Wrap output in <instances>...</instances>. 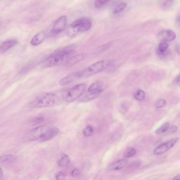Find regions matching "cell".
Wrapping results in <instances>:
<instances>
[{"mask_svg":"<svg viewBox=\"0 0 180 180\" xmlns=\"http://www.w3.org/2000/svg\"><path fill=\"white\" fill-rule=\"evenodd\" d=\"M76 51V47L72 45L61 48L54 51L44 60L43 66L45 68L57 66L66 63L73 56Z\"/></svg>","mask_w":180,"mask_h":180,"instance_id":"6da1fadb","label":"cell"},{"mask_svg":"<svg viewBox=\"0 0 180 180\" xmlns=\"http://www.w3.org/2000/svg\"><path fill=\"white\" fill-rule=\"evenodd\" d=\"M55 95L51 93H43L38 95L30 103L33 108H42L52 106L56 102Z\"/></svg>","mask_w":180,"mask_h":180,"instance_id":"7a4b0ae2","label":"cell"},{"mask_svg":"<svg viewBox=\"0 0 180 180\" xmlns=\"http://www.w3.org/2000/svg\"><path fill=\"white\" fill-rule=\"evenodd\" d=\"M92 23L89 19L81 18L72 22L69 27L68 34L69 36H74L80 33H84L91 28Z\"/></svg>","mask_w":180,"mask_h":180,"instance_id":"3957f363","label":"cell"},{"mask_svg":"<svg viewBox=\"0 0 180 180\" xmlns=\"http://www.w3.org/2000/svg\"><path fill=\"white\" fill-rule=\"evenodd\" d=\"M111 62L109 61L102 60L95 63L82 70L78 71L80 78H86L102 72L109 65Z\"/></svg>","mask_w":180,"mask_h":180,"instance_id":"277c9868","label":"cell"},{"mask_svg":"<svg viewBox=\"0 0 180 180\" xmlns=\"http://www.w3.org/2000/svg\"><path fill=\"white\" fill-rule=\"evenodd\" d=\"M86 87V85L85 83L75 85L65 92L63 96V100L67 102L76 100L82 95Z\"/></svg>","mask_w":180,"mask_h":180,"instance_id":"5b68a950","label":"cell"},{"mask_svg":"<svg viewBox=\"0 0 180 180\" xmlns=\"http://www.w3.org/2000/svg\"><path fill=\"white\" fill-rule=\"evenodd\" d=\"M50 127L41 126L30 130L25 134L23 139L26 141H39L44 136Z\"/></svg>","mask_w":180,"mask_h":180,"instance_id":"8992f818","label":"cell"},{"mask_svg":"<svg viewBox=\"0 0 180 180\" xmlns=\"http://www.w3.org/2000/svg\"><path fill=\"white\" fill-rule=\"evenodd\" d=\"M179 140V139L178 138H174L160 145L154 150L153 152L154 155H160L165 153L172 148Z\"/></svg>","mask_w":180,"mask_h":180,"instance_id":"52a82bcc","label":"cell"},{"mask_svg":"<svg viewBox=\"0 0 180 180\" xmlns=\"http://www.w3.org/2000/svg\"><path fill=\"white\" fill-rule=\"evenodd\" d=\"M67 18L65 16L59 17L54 22L51 29V34L55 35L61 33L65 30L67 25Z\"/></svg>","mask_w":180,"mask_h":180,"instance_id":"ba28073f","label":"cell"},{"mask_svg":"<svg viewBox=\"0 0 180 180\" xmlns=\"http://www.w3.org/2000/svg\"><path fill=\"white\" fill-rule=\"evenodd\" d=\"M103 90L100 91H92V92H88L87 91L84 94L82 95L80 98L78 99L79 102H86L90 101L93 100L98 97L100 95L101 93L102 92Z\"/></svg>","mask_w":180,"mask_h":180,"instance_id":"9c48e42d","label":"cell"},{"mask_svg":"<svg viewBox=\"0 0 180 180\" xmlns=\"http://www.w3.org/2000/svg\"><path fill=\"white\" fill-rule=\"evenodd\" d=\"M158 37L159 39L163 42L172 41L176 38V34L174 32L171 30H164L159 33Z\"/></svg>","mask_w":180,"mask_h":180,"instance_id":"30bf717a","label":"cell"},{"mask_svg":"<svg viewBox=\"0 0 180 180\" xmlns=\"http://www.w3.org/2000/svg\"><path fill=\"white\" fill-rule=\"evenodd\" d=\"M78 78H80L78 71L73 72L60 80L59 81V84L61 86H65Z\"/></svg>","mask_w":180,"mask_h":180,"instance_id":"8fae6325","label":"cell"},{"mask_svg":"<svg viewBox=\"0 0 180 180\" xmlns=\"http://www.w3.org/2000/svg\"><path fill=\"white\" fill-rule=\"evenodd\" d=\"M59 131V128L56 127H50L48 131L46 132L44 136L39 141L41 142H44L50 140L58 134Z\"/></svg>","mask_w":180,"mask_h":180,"instance_id":"7c38bea8","label":"cell"},{"mask_svg":"<svg viewBox=\"0 0 180 180\" xmlns=\"http://www.w3.org/2000/svg\"><path fill=\"white\" fill-rule=\"evenodd\" d=\"M86 54L84 52L72 56L68 60L65 65L66 66H71L81 61L86 57Z\"/></svg>","mask_w":180,"mask_h":180,"instance_id":"4fadbf2b","label":"cell"},{"mask_svg":"<svg viewBox=\"0 0 180 180\" xmlns=\"http://www.w3.org/2000/svg\"><path fill=\"white\" fill-rule=\"evenodd\" d=\"M127 163V160L123 159L110 164L108 166L107 169L110 171L121 169L126 166Z\"/></svg>","mask_w":180,"mask_h":180,"instance_id":"5bb4252c","label":"cell"},{"mask_svg":"<svg viewBox=\"0 0 180 180\" xmlns=\"http://www.w3.org/2000/svg\"><path fill=\"white\" fill-rule=\"evenodd\" d=\"M18 41L16 39H9L6 40L1 43V52L4 53L11 48L16 46Z\"/></svg>","mask_w":180,"mask_h":180,"instance_id":"9a60e30c","label":"cell"},{"mask_svg":"<svg viewBox=\"0 0 180 180\" xmlns=\"http://www.w3.org/2000/svg\"><path fill=\"white\" fill-rule=\"evenodd\" d=\"M46 37V34L44 32H41L36 34L32 38L31 44L33 46H38L44 41Z\"/></svg>","mask_w":180,"mask_h":180,"instance_id":"2e32d148","label":"cell"},{"mask_svg":"<svg viewBox=\"0 0 180 180\" xmlns=\"http://www.w3.org/2000/svg\"><path fill=\"white\" fill-rule=\"evenodd\" d=\"M103 89L102 85L100 82L97 81L91 84L88 89V92H92Z\"/></svg>","mask_w":180,"mask_h":180,"instance_id":"e0dca14e","label":"cell"},{"mask_svg":"<svg viewBox=\"0 0 180 180\" xmlns=\"http://www.w3.org/2000/svg\"><path fill=\"white\" fill-rule=\"evenodd\" d=\"M70 160L68 155H64L58 162V165L59 166L63 167L67 166L70 163Z\"/></svg>","mask_w":180,"mask_h":180,"instance_id":"ac0fdd59","label":"cell"},{"mask_svg":"<svg viewBox=\"0 0 180 180\" xmlns=\"http://www.w3.org/2000/svg\"><path fill=\"white\" fill-rule=\"evenodd\" d=\"M170 123L168 122H166L158 128L155 131V133L158 134H163L168 131Z\"/></svg>","mask_w":180,"mask_h":180,"instance_id":"d6986e66","label":"cell"},{"mask_svg":"<svg viewBox=\"0 0 180 180\" xmlns=\"http://www.w3.org/2000/svg\"><path fill=\"white\" fill-rule=\"evenodd\" d=\"M14 160L13 155H7L3 156L1 157V162L3 164H9L12 163Z\"/></svg>","mask_w":180,"mask_h":180,"instance_id":"ffe728a7","label":"cell"},{"mask_svg":"<svg viewBox=\"0 0 180 180\" xmlns=\"http://www.w3.org/2000/svg\"><path fill=\"white\" fill-rule=\"evenodd\" d=\"M134 98L138 101H141L144 99L145 97V93L143 91L139 89L135 93Z\"/></svg>","mask_w":180,"mask_h":180,"instance_id":"44dd1931","label":"cell"},{"mask_svg":"<svg viewBox=\"0 0 180 180\" xmlns=\"http://www.w3.org/2000/svg\"><path fill=\"white\" fill-rule=\"evenodd\" d=\"M127 6V3L125 2H122L119 3L115 8L113 11L114 14H118L123 10Z\"/></svg>","mask_w":180,"mask_h":180,"instance_id":"7402d4cb","label":"cell"},{"mask_svg":"<svg viewBox=\"0 0 180 180\" xmlns=\"http://www.w3.org/2000/svg\"><path fill=\"white\" fill-rule=\"evenodd\" d=\"M136 151L134 148L129 147L125 150L123 153V157L125 158H130L136 155Z\"/></svg>","mask_w":180,"mask_h":180,"instance_id":"603a6c76","label":"cell"},{"mask_svg":"<svg viewBox=\"0 0 180 180\" xmlns=\"http://www.w3.org/2000/svg\"><path fill=\"white\" fill-rule=\"evenodd\" d=\"M166 105V102L165 99H158L155 104V107L157 109L161 108Z\"/></svg>","mask_w":180,"mask_h":180,"instance_id":"cb8c5ba5","label":"cell"},{"mask_svg":"<svg viewBox=\"0 0 180 180\" xmlns=\"http://www.w3.org/2000/svg\"><path fill=\"white\" fill-rule=\"evenodd\" d=\"M93 128L91 126H87L83 131V134L86 137L91 136L93 134Z\"/></svg>","mask_w":180,"mask_h":180,"instance_id":"d4e9b609","label":"cell"},{"mask_svg":"<svg viewBox=\"0 0 180 180\" xmlns=\"http://www.w3.org/2000/svg\"><path fill=\"white\" fill-rule=\"evenodd\" d=\"M109 1L107 0H97L95 1L94 6L97 8H100L105 5Z\"/></svg>","mask_w":180,"mask_h":180,"instance_id":"484cf974","label":"cell"},{"mask_svg":"<svg viewBox=\"0 0 180 180\" xmlns=\"http://www.w3.org/2000/svg\"><path fill=\"white\" fill-rule=\"evenodd\" d=\"M44 120V118L43 117H36L32 119L30 122L31 124L33 126L42 123Z\"/></svg>","mask_w":180,"mask_h":180,"instance_id":"4316f807","label":"cell"},{"mask_svg":"<svg viewBox=\"0 0 180 180\" xmlns=\"http://www.w3.org/2000/svg\"><path fill=\"white\" fill-rule=\"evenodd\" d=\"M174 1H165L162 4V7L163 8L167 9L170 8L172 7L173 4H174Z\"/></svg>","mask_w":180,"mask_h":180,"instance_id":"83f0119b","label":"cell"},{"mask_svg":"<svg viewBox=\"0 0 180 180\" xmlns=\"http://www.w3.org/2000/svg\"><path fill=\"white\" fill-rule=\"evenodd\" d=\"M65 174L63 172H59L56 175V180H65Z\"/></svg>","mask_w":180,"mask_h":180,"instance_id":"f1b7e54d","label":"cell"},{"mask_svg":"<svg viewBox=\"0 0 180 180\" xmlns=\"http://www.w3.org/2000/svg\"><path fill=\"white\" fill-rule=\"evenodd\" d=\"M178 129V127L175 125H172L169 128L168 130V133L170 134H172V133L176 132Z\"/></svg>","mask_w":180,"mask_h":180,"instance_id":"f546056e","label":"cell"},{"mask_svg":"<svg viewBox=\"0 0 180 180\" xmlns=\"http://www.w3.org/2000/svg\"><path fill=\"white\" fill-rule=\"evenodd\" d=\"M71 175L73 177H77L79 176L80 175V171L78 169H75L72 171Z\"/></svg>","mask_w":180,"mask_h":180,"instance_id":"4dcf8cb0","label":"cell"},{"mask_svg":"<svg viewBox=\"0 0 180 180\" xmlns=\"http://www.w3.org/2000/svg\"><path fill=\"white\" fill-rule=\"evenodd\" d=\"M128 110V107L127 105L126 104H122L121 107V110L122 112H125L127 111Z\"/></svg>","mask_w":180,"mask_h":180,"instance_id":"1f68e13d","label":"cell"},{"mask_svg":"<svg viewBox=\"0 0 180 180\" xmlns=\"http://www.w3.org/2000/svg\"><path fill=\"white\" fill-rule=\"evenodd\" d=\"M175 83H180V74L176 77L174 80Z\"/></svg>","mask_w":180,"mask_h":180,"instance_id":"d6a6232c","label":"cell"},{"mask_svg":"<svg viewBox=\"0 0 180 180\" xmlns=\"http://www.w3.org/2000/svg\"><path fill=\"white\" fill-rule=\"evenodd\" d=\"M172 180H180V175H178L173 178Z\"/></svg>","mask_w":180,"mask_h":180,"instance_id":"836d02e7","label":"cell"},{"mask_svg":"<svg viewBox=\"0 0 180 180\" xmlns=\"http://www.w3.org/2000/svg\"><path fill=\"white\" fill-rule=\"evenodd\" d=\"M177 50L178 53L180 55V45L177 46Z\"/></svg>","mask_w":180,"mask_h":180,"instance_id":"e575fe53","label":"cell"},{"mask_svg":"<svg viewBox=\"0 0 180 180\" xmlns=\"http://www.w3.org/2000/svg\"><path fill=\"white\" fill-rule=\"evenodd\" d=\"M3 175V172L2 169H1V178H2V177Z\"/></svg>","mask_w":180,"mask_h":180,"instance_id":"d590c367","label":"cell"},{"mask_svg":"<svg viewBox=\"0 0 180 180\" xmlns=\"http://www.w3.org/2000/svg\"><path fill=\"white\" fill-rule=\"evenodd\" d=\"M179 23L180 25V15L179 18Z\"/></svg>","mask_w":180,"mask_h":180,"instance_id":"8d00e7d4","label":"cell"}]
</instances>
